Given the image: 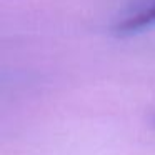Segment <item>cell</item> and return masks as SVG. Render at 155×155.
Segmentation results:
<instances>
[{
  "mask_svg": "<svg viewBox=\"0 0 155 155\" xmlns=\"http://www.w3.org/2000/svg\"><path fill=\"white\" fill-rule=\"evenodd\" d=\"M153 27H155V2L150 4L148 7L135 12L130 17H127L122 24L117 25V32L120 35H132Z\"/></svg>",
  "mask_w": 155,
  "mask_h": 155,
  "instance_id": "cell-1",
  "label": "cell"
}]
</instances>
